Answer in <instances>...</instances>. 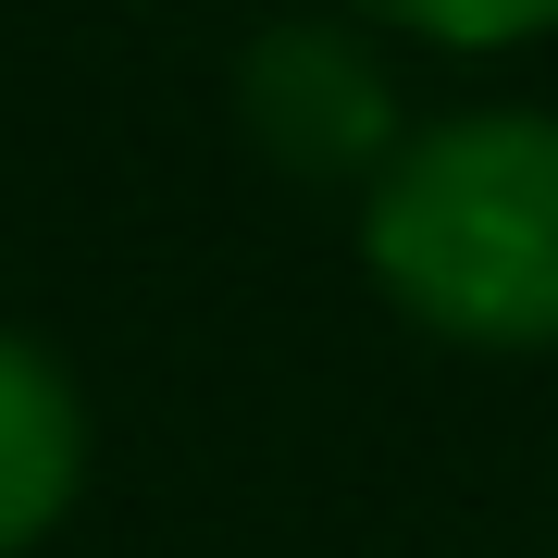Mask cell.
<instances>
[{"mask_svg":"<svg viewBox=\"0 0 558 558\" xmlns=\"http://www.w3.org/2000/svg\"><path fill=\"white\" fill-rule=\"evenodd\" d=\"M75 472H87V410L62 385V360L38 336L0 323V558L38 546L62 509H75Z\"/></svg>","mask_w":558,"mask_h":558,"instance_id":"3957f363","label":"cell"},{"mask_svg":"<svg viewBox=\"0 0 558 558\" xmlns=\"http://www.w3.org/2000/svg\"><path fill=\"white\" fill-rule=\"evenodd\" d=\"M236 112L274 174L299 186H373L385 161H398V87H385V62L348 38V25H260L248 62H236Z\"/></svg>","mask_w":558,"mask_h":558,"instance_id":"7a4b0ae2","label":"cell"},{"mask_svg":"<svg viewBox=\"0 0 558 558\" xmlns=\"http://www.w3.org/2000/svg\"><path fill=\"white\" fill-rule=\"evenodd\" d=\"M360 13L410 25V38H435V50H509V38H546L558 0H360Z\"/></svg>","mask_w":558,"mask_h":558,"instance_id":"277c9868","label":"cell"},{"mask_svg":"<svg viewBox=\"0 0 558 558\" xmlns=\"http://www.w3.org/2000/svg\"><path fill=\"white\" fill-rule=\"evenodd\" d=\"M360 260L459 348H558V112H447L360 186Z\"/></svg>","mask_w":558,"mask_h":558,"instance_id":"6da1fadb","label":"cell"}]
</instances>
